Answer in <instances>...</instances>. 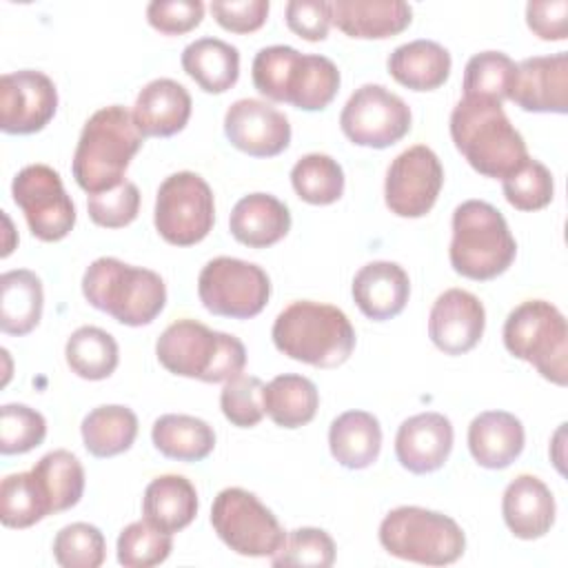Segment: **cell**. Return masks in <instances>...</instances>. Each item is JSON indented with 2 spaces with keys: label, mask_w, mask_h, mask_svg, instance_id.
I'll return each instance as SVG.
<instances>
[{
  "label": "cell",
  "mask_w": 568,
  "mask_h": 568,
  "mask_svg": "<svg viewBox=\"0 0 568 568\" xmlns=\"http://www.w3.org/2000/svg\"><path fill=\"white\" fill-rule=\"evenodd\" d=\"M504 195L517 211H539L552 202V173L539 160L528 158L515 173L501 180Z\"/></svg>",
  "instance_id": "42"
},
{
  "label": "cell",
  "mask_w": 568,
  "mask_h": 568,
  "mask_svg": "<svg viewBox=\"0 0 568 568\" xmlns=\"http://www.w3.org/2000/svg\"><path fill=\"white\" fill-rule=\"evenodd\" d=\"M528 29L541 40H566L568 36V2L535 0L526 4Z\"/></svg>",
  "instance_id": "50"
},
{
  "label": "cell",
  "mask_w": 568,
  "mask_h": 568,
  "mask_svg": "<svg viewBox=\"0 0 568 568\" xmlns=\"http://www.w3.org/2000/svg\"><path fill=\"white\" fill-rule=\"evenodd\" d=\"M155 355L169 373L209 384L229 382L246 366V348L235 335L211 331L195 320L166 326L155 342Z\"/></svg>",
  "instance_id": "5"
},
{
  "label": "cell",
  "mask_w": 568,
  "mask_h": 568,
  "mask_svg": "<svg viewBox=\"0 0 568 568\" xmlns=\"http://www.w3.org/2000/svg\"><path fill=\"white\" fill-rule=\"evenodd\" d=\"M519 109L530 113L568 111V55H532L517 64L510 98Z\"/></svg>",
  "instance_id": "18"
},
{
  "label": "cell",
  "mask_w": 568,
  "mask_h": 568,
  "mask_svg": "<svg viewBox=\"0 0 568 568\" xmlns=\"http://www.w3.org/2000/svg\"><path fill=\"white\" fill-rule=\"evenodd\" d=\"M306 53L288 44L264 47L255 53L251 75L255 89L273 102H295L302 84Z\"/></svg>",
  "instance_id": "31"
},
{
  "label": "cell",
  "mask_w": 568,
  "mask_h": 568,
  "mask_svg": "<svg viewBox=\"0 0 568 568\" xmlns=\"http://www.w3.org/2000/svg\"><path fill=\"white\" fill-rule=\"evenodd\" d=\"M504 346L557 384L568 382V326L561 311L546 300H526L504 322Z\"/></svg>",
  "instance_id": "7"
},
{
  "label": "cell",
  "mask_w": 568,
  "mask_h": 568,
  "mask_svg": "<svg viewBox=\"0 0 568 568\" xmlns=\"http://www.w3.org/2000/svg\"><path fill=\"white\" fill-rule=\"evenodd\" d=\"M51 515L33 473H11L0 484V521L7 528H29Z\"/></svg>",
  "instance_id": "39"
},
{
  "label": "cell",
  "mask_w": 568,
  "mask_h": 568,
  "mask_svg": "<svg viewBox=\"0 0 568 568\" xmlns=\"http://www.w3.org/2000/svg\"><path fill=\"white\" fill-rule=\"evenodd\" d=\"M64 357L78 377L98 382L118 368L120 351L111 333L98 326H80L67 339Z\"/></svg>",
  "instance_id": "36"
},
{
  "label": "cell",
  "mask_w": 568,
  "mask_h": 568,
  "mask_svg": "<svg viewBox=\"0 0 568 568\" xmlns=\"http://www.w3.org/2000/svg\"><path fill=\"white\" fill-rule=\"evenodd\" d=\"M524 426L508 410H484L468 426L473 459L490 470L510 466L524 450Z\"/></svg>",
  "instance_id": "24"
},
{
  "label": "cell",
  "mask_w": 568,
  "mask_h": 568,
  "mask_svg": "<svg viewBox=\"0 0 568 568\" xmlns=\"http://www.w3.org/2000/svg\"><path fill=\"white\" fill-rule=\"evenodd\" d=\"M173 550L169 532L146 519L129 524L118 537V561L124 568H151L162 564Z\"/></svg>",
  "instance_id": "40"
},
{
  "label": "cell",
  "mask_w": 568,
  "mask_h": 568,
  "mask_svg": "<svg viewBox=\"0 0 568 568\" xmlns=\"http://www.w3.org/2000/svg\"><path fill=\"white\" fill-rule=\"evenodd\" d=\"M408 104L382 84H362L339 113L344 135L357 146L386 149L410 131Z\"/></svg>",
  "instance_id": "13"
},
{
  "label": "cell",
  "mask_w": 568,
  "mask_h": 568,
  "mask_svg": "<svg viewBox=\"0 0 568 568\" xmlns=\"http://www.w3.org/2000/svg\"><path fill=\"white\" fill-rule=\"evenodd\" d=\"M291 184L300 200L308 204H333L344 193V171L326 153L302 155L291 169Z\"/></svg>",
  "instance_id": "37"
},
{
  "label": "cell",
  "mask_w": 568,
  "mask_h": 568,
  "mask_svg": "<svg viewBox=\"0 0 568 568\" xmlns=\"http://www.w3.org/2000/svg\"><path fill=\"white\" fill-rule=\"evenodd\" d=\"M331 16L351 38L382 40L402 33L413 20V9L404 0H333Z\"/></svg>",
  "instance_id": "23"
},
{
  "label": "cell",
  "mask_w": 568,
  "mask_h": 568,
  "mask_svg": "<svg viewBox=\"0 0 568 568\" xmlns=\"http://www.w3.org/2000/svg\"><path fill=\"white\" fill-rule=\"evenodd\" d=\"M89 217L104 229H122L138 217L140 211V191L133 182L124 180L122 184L89 195L87 200Z\"/></svg>",
  "instance_id": "46"
},
{
  "label": "cell",
  "mask_w": 568,
  "mask_h": 568,
  "mask_svg": "<svg viewBox=\"0 0 568 568\" xmlns=\"http://www.w3.org/2000/svg\"><path fill=\"white\" fill-rule=\"evenodd\" d=\"M211 524L217 537L244 557H273L286 539L277 517L253 493L237 486L217 493Z\"/></svg>",
  "instance_id": "9"
},
{
  "label": "cell",
  "mask_w": 568,
  "mask_h": 568,
  "mask_svg": "<svg viewBox=\"0 0 568 568\" xmlns=\"http://www.w3.org/2000/svg\"><path fill=\"white\" fill-rule=\"evenodd\" d=\"M450 53L435 40H410L388 55L390 75L413 91L439 89L450 75Z\"/></svg>",
  "instance_id": "28"
},
{
  "label": "cell",
  "mask_w": 568,
  "mask_h": 568,
  "mask_svg": "<svg viewBox=\"0 0 568 568\" xmlns=\"http://www.w3.org/2000/svg\"><path fill=\"white\" fill-rule=\"evenodd\" d=\"M182 69L206 93L229 91L240 75V51L220 38H197L182 51Z\"/></svg>",
  "instance_id": "29"
},
{
  "label": "cell",
  "mask_w": 568,
  "mask_h": 568,
  "mask_svg": "<svg viewBox=\"0 0 568 568\" xmlns=\"http://www.w3.org/2000/svg\"><path fill=\"white\" fill-rule=\"evenodd\" d=\"M229 142L253 158L280 155L291 142L288 118L273 104L255 98L235 100L224 115Z\"/></svg>",
  "instance_id": "16"
},
{
  "label": "cell",
  "mask_w": 568,
  "mask_h": 568,
  "mask_svg": "<svg viewBox=\"0 0 568 568\" xmlns=\"http://www.w3.org/2000/svg\"><path fill=\"white\" fill-rule=\"evenodd\" d=\"M379 544L393 557L446 566L464 555L466 537L455 519L422 506L393 508L379 524Z\"/></svg>",
  "instance_id": "8"
},
{
  "label": "cell",
  "mask_w": 568,
  "mask_h": 568,
  "mask_svg": "<svg viewBox=\"0 0 568 568\" xmlns=\"http://www.w3.org/2000/svg\"><path fill=\"white\" fill-rule=\"evenodd\" d=\"M410 295L408 273L397 262H368L353 277V300L357 308L375 322L399 315Z\"/></svg>",
  "instance_id": "20"
},
{
  "label": "cell",
  "mask_w": 568,
  "mask_h": 568,
  "mask_svg": "<svg viewBox=\"0 0 568 568\" xmlns=\"http://www.w3.org/2000/svg\"><path fill=\"white\" fill-rule=\"evenodd\" d=\"M13 202L24 213L29 231L42 242H58L75 224V206L67 195L60 173L47 164H29L11 182Z\"/></svg>",
  "instance_id": "12"
},
{
  "label": "cell",
  "mask_w": 568,
  "mask_h": 568,
  "mask_svg": "<svg viewBox=\"0 0 568 568\" xmlns=\"http://www.w3.org/2000/svg\"><path fill=\"white\" fill-rule=\"evenodd\" d=\"M155 229L173 246L202 242L215 222L213 191L206 180L193 171L169 175L155 195Z\"/></svg>",
  "instance_id": "10"
},
{
  "label": "cell",
  "mask_w": 568,
  "mask_h": 568,
  "mask_svg": "<svg viewBox=\"0 0 568 568\" xmlns=\"http://www.w3.org/2000/svg\"><path fill=\"white\" fill-rule=\"evenodd\" d=\"M328 448L344 468H368L382 450V426L377 417L366 410L342 413L328 428Z\"/></svg>",
  "instance_id": "26"
},
{
  "label": "cell",
  "mask_w": 568,
  "mask_h": 568,
  "mask_svg": "<svg viewBox=\"0 0 568 568\" xmlns=\"http://www.w3.org/2000/svg\"><path fill=\"white\" fill-rule=\"evenodd\" d=\"M450 138L466 162L486 178L504 180L528 160L521 133L493 100L462 98L450 113Z\"/></svg>",
  "instance_id": "2"
},
{
  "label": "cell",
  "mask_w": 568,
  "mask_h": 568,
  "mask_svg": "<svg viewBox=\"0 0 568 568\" xmlns=\"http://www.w3.org/2000/svg\"><path fill=\"white\" fill-rule=\"evenodd\" d=\"M264 413L282 428H300L308 424L320 406L317 386L295 373L273 377L262 393Z\"/></svg>",
  "instance_id": "32"
},
{
  "label": "cell",
  "mask_w": 568,
  "mask_h": 568,
  "mask_svg": "<svg viewBox=\"0 0 568 568\" xmlns=\"http://www.w3.org/2000/svg\"><path fill=\"white\" fill-rule=\"evenodd\" d=\"M191 106V95L180 82L171 78H158L138 93L133 104V120L144 138H169L186 126Z\"/></svg>",
  "instance_id": "21"
},
{
  "label": "cell",
  "mask_w": 568,
  "mask_h": 568,
  "mask_svg": "<svg viewBox=\"0 0 568 568\" xmlns=\"http://www.w3.org/2000/svg\"><path fill=\"white\" fill-rule=\"evenodd\" d=\"M517 64L501 51L475 53L464 69V98L504 102L510 98Z\"/></svg>",
  "instance_id": "38"
},
{
  "label": "cell",
  "mask_w": 568,
  "mask_h": 568,
  "mask_svg": "<svg viewBox=\"0 0 568 568\" xmlns=\"http://www.w3.org/2000/svg\"><path fill=\"white\" fill-rule=\"evenodd\" d=\"M197 295L213 315L248 320L266 306L271 280L262 266L222 255L206 262L200 271Z\"/></svg>",
  "instance_id": "11"
},
{
  "label": "cell",
  "mask_w": 568,
  "mask_h": 568,
  "mask_svg": "<svg viewBox=\"0 0 568 568\" xmlns=\"http://www.w3.org/2000/svg\"><path fill=\"white\" fill-rule=\"evenodd\" d=\"M331 22V2L326 0H291L286 4L288 29L308 42L324 40Z\"/></svg>",
  "instance_id": "49"
},
{
  "label": "cell",
  "mask_w": 568,
  "mask_h": 568,
  "mask_svg": "<svg viewBox=\"0 0 568 568\" xmlns=\"http://www.w3.org/2000/svg\"><path fill=\"white\" fill-rule=\"evenodd\" d=\"M82 442L93 457H113L129 450L138 435V417L120 404L93 408L82 419Z\"/></svg>",
  "instance_id": "34"
},
{
  "label": "cell",
  "mask_w": 568,
  "mask_h": 568,
  "mask_svg": "<svg viewBox=\"0 0 568 568\" xmlns=\"http://www.w3.org/2000/svg\"><path fill=\"white\" fill-rule=\"evenodd\" d=\"M486 311L479 297L464 288L444 291L430 306L428 337L446 355H462L484 335Z\"/></svg>",
  "instance_id": "17"
},
{
  "label": "cell",
  "mask_w": 568,
  "mask_h": 568,
  "mask_svg": "<svg viewBox=\"0 0 568 568\" xmlns=\"http://www.w3.org/2000/svg\"><path fill=\"white\" fill-rule=\"evenodd\" d=\"M501 515L519 539H539L555 524V497L535 475L515 477L501 497Z\"/></svg>",
  "instance_id": "22"
},
{
  "label": "cell",
  "mask_w": 568,
  "mask_h": 568,
  "mask_svg": "<svg viewBox=\"0 0 568 568\" xmlns=\"http://www.w3.org/2000/svg\"><path fill=\"white\" fill-rule=\"evenodd\" d=\"M42 282L29 268H13L0 277V328L7 335L31 333L42 317Z\"/></svg>",
  "instance_id": "30"
},
{
  "label": "cell",
  "mask_w": 568,
  "mask_h": 568,
  "mask_svg": "<svg viewBox=\"0 0 568 568\" xmlns=\"http://www.w3.org/2000/svg\"><path fill=\"white\" fill-rule=\"evenodd\" d=\"M47 437L44 417L24 404H4L0 408V453L22 455L40 446Z\"/></svg>",
  "instance_id": "44"
},
{
  "label": "cell",
  "mask_w": 568,
  "mask_h": 568,
  "mask_svg": "<svg viewBox=\"0 0 568 568\" xmlns=\"http://www.w3.org/2000/svg\"><path fill=\"white\" fill-rule=\"evenodd\" d=\"M211 13L226 31L251 33L266 22L268 0H215Z\"/></svg>",
  "instance_id": "48"
},
{
  "label": "cell",
  "mask_w": 568,
  "mask_h": 568,
  "mask_svg": "<svg viewBox=\"0 0 568 568\" xmlns=\"http://www.w3.org/2000/svg\"><path fill=\"white\" fill-rule=\"evenodd\" d=\"M264 382L255 375H237L229 379L220 393V408L224 417L237 428H253L262 422L264 413Z\"/></svg>",
  "instance_id": "45"
},
{
  "label": "cell",
  "mask_w": 568,
  "mask_h": 568,
  "mask_svg": "<svg viewBox=\"0 0 568 568\" xmlns=\"http://www.w3.org/2000/svg\"><path fill=\"white\" fill-rule=\"evenodd\" d=\"M444 184L439 158L426 144H415L402 151L386 171L384 200L390 213L399 217L426 215Z\"/></svg>",
  "instance_id": "14"
},
{
  "label": "cell",
  "mask_w": 568,
  "mask_h": 568,
  "mask_svg": "<svg viewBox=\"0 0 568 568\" xmlns=\"http://www.w3.org/2000/svg\"><path fill=\"white\" fill-rule=\"evenodd\" d=\"M58 109L53 80L33 69L4 73L0 78V129L11 135L42 131Z\"/></svg>",
  "instance_id": "15"
},
{
  "label": "cell",
  "mask_w": 568,
  "mask_h": 568,
  "mask_svg": "<svg viewBox=\"0 0 568 568\" xmlns=\"http://www.w3.org/2000/svg\"><path fill=\"white\" fill-rule=\"evenodd\" d=\"M453 424L442 413H419L402 422L395 435L397 462L415 473L426 475L442 468L453 450Z\"/></svg>",
  "instance_id": "19"
},
{
  "label": "cell",
  "mask_w": 568,
  "mask_h": 568,
  "mask_svg": "<svg viewBox=\"0 0 568 568\" xmlns=\"http://www.w3.org/2000/svg\"><path fill=\"white\" fill-rule=\"evenodd\" d=\"M153 446L169 459L178 462H200L209 457L215 448L213 428L193 415H162L151 428Z\"/></svg>",
  "instance_id": "33"
},
{
  "label": "cell",
  "mask_w": 568,
  "mask_h": 568,
  "mask_svg": "<svg viewBox=\"0 0 568 568\" xmlns=\"http://www.w3.org/2000/svg\"><path fill=\"white\" fill-rule=\"evenodd\" d=\"M142 142L144 135L133 120V111L122 104L98 109L84 122L73 151L71 171L78 186L95 195L122 184Z\"/></svg>",
  "instance_id": "1"
},
{
  "label": "cell",
  "mask_w": 568,
  "mask_h": 568,
  "mask_svg": "<svg viewBox=\"0 0 568 568\" xmlns=\"http://www.w3.org/2000/svg\"><path fill=\"white\" fill-rule=\"evenodd\" d=\"M87 302L124 326L151 324L166 304L164 280L142 266L118 257L93 260L82 275Z\"/></svg>",
  "instance_id": "4"
},
{
  "label": "cell",
  "mask_w": 568,
  "mask_h": 568,
  "mask_svg": "<svg viewBox=\"0 0 568 568\" xmlns=\"http://www.w3.org/2000/svg\"><path fill=\"white\" fill-rule=\"evenodd\" d=\"M142 513L149 524L173 535L197 515L195 486L184 475H160L144 488Z\"/></svg>",
  "instance_id": "27"
},
{
  "label": "cell",
  "mask_w": 568,
  "mask_h": 568,
  "mask_svg": "<svg viewBox=\"0 0 568 568\" xmlns=\"http://www.w3.org/2000/svg\"><path fill=\"white\" fill-rule=\"evenodd\" d=\"M204 18L200 0H153L146 7V20L166 36H180L195 29Z\"/></svg>",
  "instance_id": "47"
},
{
  "label": "cell",
  "mask_w": 568,
  "mask_h": 568,
  "mask_svg": "<svg viewBox=\"0 0 568 568\" xmlns=\"http://www.w3.org/2000/svg\"><path fill=\"white\" fill-rule=\"evenodd\" d=\"M229 229L240 244L266 248L288 233L291 213L288 206L271 193H248L235 202Z\"/></svg>",
  "instance_id": "25"
},
{
  "label": "cell",
  "mask_w": 568,
  "mask_h": 568,
  "mask_svg": "<svg viewBox=\"0 0 568 568\" xmlns=\"http://www.w3.org/2000/svg\"><path fill=\"white\" fill-rule=\"evenodd\" d=\"M31 473L51 513L73 508L84 493V468L80 459L64 448L42 455L31 468Z\"/></svg>",
  "instance_id": "35"
},
{
  "label": "cell",
  "mask_w": 568,
  "mask_h": 568,
  "mask_svg": "<svg viewBox=\"0 0 568 568\" xmlns=\"http://www.w3.org/2000/svg\"><path fill=\"white\" fill-rule=\"evenodd\" d=\"M273 344L280 353L315 368L342 366L355 348V328L333 304L291 302L273 322Z\"/></svg>",
  "instance_id": "3"
},
{
  "label": "cell",
  "mask_w": 568,
  "mask_h": 568,
  "mask_svg": "<svg viewBox=\"0 0 568 568\" xmlns=\"http://www.w3.org/2000/svg\"><path fill=\"white\" fill-rule=\"evenodd\" d=\"M53 557L62 568H98L106 557V541L98 526L75 521L53 539Z\"/></svg>",
  "instance_id": "41"
},
{
  "label": "cell",
  "mask_w": 568,
  "mask_h": 568,
  "mask_svg": "<svg viewBox=\"0 0 568 568\" xmlns=\"http://www.w3.org/2000/svg\"><path fill=\"white\" fill-rule=\"evenodd\" d=\"M273 566L328 568L335 561V541L322 528H295L286 535L282 548L271 557Z\"/></svg>",
  "instance_id": "43"
},
{
  "label": "cell",
  "mask_w": 568,
  "mask_h": 568,
  "mask_svg": "<svg viewBox=\"0 0 568 568\" xmlns=\"http://www.w3.org/2000/svg\"><path fill=\"white\" fill-rule=\"evenodd\" d=\"M517 242L504 215L484 200H466L453 211V240L448 257L468 280H493L508 271Z\"/></svg>",
  "instance_id": "6"
}]
</instances>
